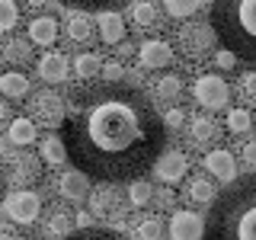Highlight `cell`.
Masks as SVG:
<instances>
[{"label":"cell","instance_id":"ee69618b","mask_svg":"<svg viewBox=\"0 0 256 240\" xmlns=\"http://www.w3.org/2000/svg\"><path fill=\"white\" fill-rule=\"evenodd\" d=\"M90 224V214H77V228H86Z\"/></svg>","mask_w":256,"mask_h":240},{"label":"cell","instance_id":"6da1fadb","mask_svg":"<svg viewBox=\"0 0 256 240\" xmlns=\"http://www.w3.org/2000/svg\"><path fill=\"white\" fill-rule=\"evenodd\" d=\"M61 141L68 160L86 180H138L166 148V128L154 102L122 80L74 86L64 100Z\"/></svg>","mask_w":256,"mask_h":240},{"label":"cell","instance_id":"8992f818","mask_svg":"<svg viewBox=\"0 0 256 240\" xmlns=\"http://www.w3.org/2000/svg\"><path fill=\"white\" fill-rule=\"evenodd\" d=\"M29 112H32V118H36V122H42V125H52V128H54V125H61V122H64V96L52 93V90H42V93L32 96Z\"/></svg>","mask_w":256,"mask_h":240},{"label":"cell","instance_id":"f546056e","mask_svg":"<svg viewBox=\"0 0 256 240\" xmlns=\"http://www.w3.org/2000/svg\"><path fill=\"white\" fill-rule=\"evenodd\" d=\"M160 234H164V221L157 218H141L138 224H134V237L138 240H160Z\"/></svg>","mask_w":256,"mask_h":240},{"label":"cell","instance_id":"d590c367","mask_svg":"<svg viewBox=\"0 0 256 240\" xmlns=\"http://www.w3.org/2000/svg\"><path fill=\"white\" fill-rule=\"evenodd\" d=\"M240 100L256 106V70H246V74H240V86H237Z\"/></svg>","mask_w":256,"mask_h":240},{"label":"cell","instance_id":"484cf974","mask_svg":"<svg viewBox=\"0 0 256 240\" xmlns=\"http://www.w3.org/2000/svg\"><path fill=\"white\" fill-rule=\"evenodd\" d=\"M154 202V186H150L148 180H132L128 182V208H144Z\"/></svg>","mask_w":256,"mask_h":240},{"label":"cell","instance_id":"b9f144b4","mask_svg":"<svg viewBox=\"0 0 256 240\" xmlns=\"http://www.w3.org/2000/svg\"><path fill=\"white\" fill-rule=\"evenodd\" d=\"M6 118H10V102L0 100V122H6Z\"/></svg>","mask_w":256,"mask_h":240},{"label":"cell","instance_id":"4316f807","mask_svg":"<svg viewBox=\"0 0 256 240\" xmlns=\"http://www.w3.org/2000/svg\"><path fill=\"white\" fill-rule=\"evenodd\" d=\"M38 154H42V160H45V164H52V166H61L64 160H68L64 141H61V138H54V134L42 138V144H38Z\"/></svg>","mask_w":256,"mask_h":240},{"label":"cell","instance_id":"7c38bea8","mask_svg":"<svg viewBox=\"0 0 256 240\" xmlns=\"http://www.w3.org/2000/svg\"><path fill=\"white\" fill-rule=\"evenodd\" d=\"M205 170H208V176H214V180L230 182V180H237V160H234L230 150L214 148V150L205 154Z\"/></svg>","mask_w":256,"mask_h":240},{"label":"cell","instance_id":"44dd1931","mask_svg":"<svg viewBox=\"0 0 256 240\" xmlns=\"http://www.w3.org/2000/svg\"><path fill=\"white\" fill-rule=\"evenodd\" d=\"M0 93H4L6 100H22V96L29 93V77L22 74V70H6V74H0Z\"/></svg>","mask_w":256,"mask_h":240},{"label":"cell","instance_id":"277c9868","mask_svg":"<svg viewBox=\"0 0 256 240\" xmlns=\"http://www.w3.org/2000/svg\"><path fill=\"white\" fill-rule=\"evenodd\" d=\"M192 96H196L198 106H205V109L214 112V109H224V106H228L230 86H228V80L218 77V74H198L196 84H192Z\"/></svg>","mask_w":256,"mask_h":240},{"label":"cell","instance_id":"836d02e7","mask_svg":"<svg viewBox=\"0 0 256 240\" xmlns=\"http://www.w3.org/2000/svg\"><path fill=\"white\" fill-rule=\"evenodd\" d=\"M20 22V6L16 0H0V32H10Z\"/></svg>","mask_w":256,"mask_h":240},{"label":"cell","instance_id":"7402d4cb","mask_svg":"<svg viewBox=\"0 0 256 240\" xmlns=\"http://www.w3.org/2000/svg\"><path fill=\"white\" fill-rule=\"evenodd\" d=\"M64 32H68L70 42H86V38L93 36V22L90 16H86L84 10H74L68 16V22H64Z\"/></svg>","mask_w":256,"mask_h":240},{"label":"cell","instance_id":"4dcf8cb0","mask_svg":"<svg viewBox=\"0 0 256 240\" xmlns=\"http://www.w3.org/2000/svg\"><path fill=\"white\" fill-rule=\"evenodd\" d=\"M253 128V116L246 109H230L228 112V132L230 134H246Z\"/></svg>","mask_w":256,"mask_h":240},{"label":"cell","instance_id":"e0dca14e","mask_svg":"<svg viewBox=\"0 0 256 240\" xmlns=\"http://www.w3.org/2000/svg\"><path fill=\"white\" fill-rule=\"evenodd\" d=\"M96 26H100V38L106 45H118L125 38V22H122V16H118L116 10H102Z\"/></svg>","mask_w":256,"mask_h":240},{"label":"cell","instance_id":"3957f363","mask_svg":"<svg viewBox=\"0 0 256 240\" xmlns=\"http://www.w3.org/2000/svg\"><path fill=\"white\" fill-rule=\"evenodd\" d=\"M208 26L237 61L256 64V0H212Z\"/></svg>","mask_w":256,"mask_h":240},{"label":"cell","instance_id":"83f0119b","mask_svg":"<svg viewBox=\"0 0 256 240\" xmlns=\"http://www.w3.org/2000/svg\"><path fill=\"white\" fill-rule=\"evenodd\" d=\"M132 20H134V29H141V32L154 29V26H157V10H154V4H150V0H134Z\"/></svg>","mask_w":256,"mask_h":240},{"label":"cell","instance_id":"bcb514c9","mask_svg":"<svg viewBox=\"0 0 256 240\" xmlns=\"http://www.w3.org/2000/svg\"><path fill=\"white\" fill-rule=\"evenodd\" d=\"M0 240H16L13 234H6V230H0Z\"/></svg>","mask_w":256,"mask_h":240},{"label":"cell","instance_id":"60d3db41","mask_svg":"<svg viewBox=\"0 0 256 240\" xmlns=\"http://www.w3.org/2000/svg\"><path fill=\"white\" fill-rule=\"evenodd\" d=\"M154 198L160 202V208H170V205H173V192H170V189H164V192H154Z\"/></svg>","mask_w":256,"mask_h":240},{"label":"cell","instance_id":"8fae6325","mask_svg":"<svg viewBox=\"0 0 256 240\" xmlns=\"http://www.w3.org/2000/svg\"><path fill=\"white\" fill-rule=\"evenodd\" d=\"M186 138H189L192 148L205 150V148H214V144H218V138H221V128H218V122H212V118L196 116V118L189 122V128H186Z\"/></svg>","mask_w":256,"mask_h":240},{"label":"cell","instance_id":"5bb4252c","mask_svg":"<svg viewBox=\"0 0 256 240\" xmlns=\"http://www.w3.org/2000/svg\"><path fill=\"white\" fill-rule=\"evenodd\" d=\"M86 192H90V182H86V176L80 170H70V173H61L58 176V196L68 198V202H84Z\"/></svg>","mask_w":256,"mask_h":240},{"label":"cell","instance_id":"5b68a950","mask_svg":"<svg viewBox=\"0 0 256 240\" xmlns=\"http://www.w3.org/2000/svg\"><path fill=\"white\" fill-rule=\"evenodd\" d=\"M4 212H6V218H13L16 224H36L38 214H42V198H38L36 192L16 189L4 198Z\"/></svg>","mask_w":256,"mask_h":240},{"label":"cell","instance_id":"603a6c76","mask_svg":"<svg viewBox=\"0 0 256 240\" xmlns=\"http://www.w3.org/2000/svg\"><path fill=\"white\" fill-rule=\"evenodd\" d=\"M182 90H186V84H182L180 74H164L157 80V86H154V96L160 102H176L182 96Z\"/></svg>","mask_w":256,"mask_h":240},{"label":"cell","instance_id":"30bf717a","mask_svg":"<svg viewBox=\"0 0 256 240\" xmlns=\"http://www.w3.org/2000/svg\"><path fill=\"white\" fill-rule=\"evenodd\" d=\"M202 228L205 221L196 212L180 208V212L170 214V240H202Z\"/></svg>","mask_w":256,"mask_h":240},{"label":"cell","instance_id":"f6af8a7d","mask_svg":"<svg viewBox=\"0 0 256 240\" xmlns=\"http://www.w3.org/2000/svg\"><path fill=\"white\" fill-rule=\"evenodd\" d=\"M4 186H6V180H4V173H0V202H4Z\"/></svg>","mask_w":256,"mask_h":240},{"label":"cell","instance_id":"7a4b0ae2","mask_svg":"<svg viewBox=\"0 0 256 240\" xmlns=\"http://www.w3.org/2000/svg\"><path fill=\"white\" fill-rule=\"evenodd\" d=\"M205 240H256V173L230 180L221 196L212 198L202 228Z\"/></svg>","mask_w":256,"mask_h":240},{"label":"cell","instance_id":"e575fe53","mask_svg":"<svg viewBox=\"0 0 256 240\" xmlns=\"http://www.w3.org/2000/svg\"><path fill=\"white\" fill-rule=\"evenodd\" d=\"M61 240H125L118 230H93V228H84V230H77V234H68V237H61Z\"/></svg>","mask_w":256,"mask_h":240},{"label":"cell","instance_id":"d6986e66","mask_svg":"<svg viewBox=\"0 0 256 240\" xmlns=\"http://www.w3.org/2000/svg\"><path fill=\"white\" fill-rule=\"evenodd\" d=\"M214 196H218V192H214V182L208 180L205 173L192 176V180L186 182V198H189L192 205H212Z\"/></svg>","mask_w":256,"mask_h":240},{"label":"cell","instance_id":"9a60e30c","mask_svg":"<svg viewBox=\"0 0 256 240\" xmlns=\"http://www.w3.org/2000/svg\"><path fill=\"white\" fill-rule=\"evenodd\" d=\"M68 58H64L61 52H48L45 58H38V77L45 80V84H64L68 80Z\"/></svg>","mask_w":256,"mask_h":240},{"label":"cell","instance_id":"8d00e7d4","mask_svg":"<svg viewBox=\"0 0 256 240\" xmlns=\"http://www.w3.org/2000/svg\"><path fill=\"white\" fill-rule=\"evenodd\" d=\"M160 122H164V128H170V132H180V128L186 125V112H182V109H170L166 116H160Z\"/></svg>","mask_w":256,"mask_h":240},{"label":"cell","instance_id":"74e56055","mask_svg":"<svg viewBox=\"0 0 256 240\" xmlns=\"http://www.w3.org/2000/svg\"><path fill=\"white\" fill-rule=\"evenodd\" d=\"M100 74L106 77V80H112V84H116V80H122V77H125V68H122L118 61H106V64L100 68Z\"/></svg>","mask_w":256,"mask_h":240},{"label":"cell","instance_id":"4fadbf2b","mask_svg":"<svg viewBox=\"0 0 256 240\" xmlns=\"http://www.w3.org/2000/svg\"><path fill=\"white\" fill-rule=\"evenodd\" d=\"M138 58L144 68L157 70V68H170L173 64V48L166 42H160V38H148L141 48H138Z\"/></svg>","mask_w":256,"mask_h":240},{"label":"cell","instance_id":"cb8c5ba5","mask_svg":"<svg viewBox=\"0 0 256 240\" xmlns=\"http://www.w3.org/2000/svg\"><path fill=\"white\" fill-rule=\"evenodd\" d=\"M0 58L10 64H29L32 61V42L26 38H10L4 48H0Z\"/></svg>","mask_w":256,"mask_h":240},{"label":"cell","instance_id":"ac0fdd59","mask_svg":"<svg viewBox=\"0 0 256 240\" xmlns=\"http://www.w3.org/2000/svg\"><path fill=\"white\" fill-rule=\"evenodd\" d=\"M58 38V20L54 16H36L29 22V42L32 45H54Z\"/></svg>","mask_w":256,"mask_h":240},{"label":"cell","instance_id":"d4e9b609","mask_svg":"<svg viewBox=\"0 0 256 240\" xmlns=\"http://www.w3.org/2000/svg\"><path fill=\"white\" fill-rule=\"evenodd\" d=\"M100 68H102V61H100L96 52H84V54L74 58V70H77V77L84 80V84H90V80L100 77Z\"/></svg>","mask_w":256,"mask_h":240},{"label":"cell","instance_id":"f35d334b","mask_svg":"<svg viewBox=\"0 0 256 240\" xmlns=\"http://www.w3.org/2000/svg\"><path fill=\"white\" fill-rule=\"evenodd\" d=\"M244 164L256 173V141H246L244 144Z\"/></svg>","mask_w":256,"mask_h":240},{"label":"cell","instance_id":"ab89813d","mask_svg":"<svg viewBox=\"0 0 256 240\" xmlns=\"http://www.w3.org/2000/svg\"><path fill=\"white\" fill-rule=\"evenodd\" d=\"M218 64H221V68H234V64H237V58L228 52V48H221V52H218Z\"/></svg>","mask_w":256,"mask_h":240},{"label":"cell","instance_id":"52a82bcc","mask_svg":"<svg viewBox=\"0 0 256 240\" xmlns=\"http://www.w3.org/2000/svg\"><path fill=\"white\" fill-rule=\"evenodd\" d=\"M154 176L157 180H164L166 186H176L180 180H186L189 176V160L182 150H160V157L154 160Z\"/></svg>","mask_w":256,"mask_h":240},{"label":"cell","instance_id":"ba28073f","mask_svg":"<svg viewBox=\"0 0 256 240\" xmlns=\"http://www.w3.org/2000/svg\"><path fill=\"white\" fill-rule=\"evenodd\" d=\"M212 45H214V32H212V26H205V22H189V26L180 29V48L189 58L205 54Z\"/></svg>","mask_w":256,"mask_h":240},{"label":"cell","instance_id":"1f68e13d","mask_svg":"<svg viewBox=\"0 0 256 240\" xmlns=\"http://www.w3.org/2000/svg\"><path fill=\"white\" fill-rule=\"evenodd\" d=\"M198 4L202 0H164V10L173 16V20H186V16H192L198 10Z\"/></svg>","mask_w":256,"mask_h":240},{"label":"cell","instance_id":"7dc6e473","mask_svg":"<svg viewBox=\"0 0 256 240\" xmlns=\"http://www.w3.org/2000/svg\"><path fill=\"white\" fill-rule=\"evenodd\" d=\"M253 122H256V118H253Z\"/></svg>","mask_w":256,"mask_h":240},{"label":"cell","instance_id":"ffe728a7","mask_svg":"<svg viewBox=\"0 0 256 240\" xmlns=\"http://www.w3.org/2000/svg\"><path fill=\"white\" fill-rule=\"evenodd\" d=\"M38 138V128H36V122L32 118H13L10 122V132H6V141L10 144H20V148H29L32 141Z\"/></svg>","mask_w":256,"mask_h":240},{"label":"cell","instance_id":"f1b7e54d","mask_svg":"<svg viewBox=\"0 0 256 240\" xmlns=\"http://www.w3.org/2000/svg\"><path fill=\"white\" fill-rule=\"evenodd\" d=\"M70 10H84V13H102V10H118L128 0H61Z\"/></svg>","mask_w":256,"mask_h":240},{"label":"cell","instance_id":"9c48e42d","mask_svg":"<svg viewBox=\"0 0 256 240\" xmlns=\"http://www.w3.org/2000/svg\"><path fill=\"white\" fill-rule=\"evenodd\" d=\"M86 202H90V212L106 218V214H116L122 208V196H118L116 182H100L96 189L86 192Z\"/></svg>","mask_w":256,"mask_h":240},{"label":"cell","instance_id":"2e32d148","mask_svg":"<svg viewBox=\"0 0 256 240\" xmlns=\"http://www.w3.org/2000/svg\"><path fill=\"white\" fill-rule=\"evenodd\" d=\"M38 176H42V164H38V157L32 154H20L13 160L10 166V180L16 182V186H29V182H36Z\"/></svg>","mask_w":256,"mask_h":240},{"label":"cell","instance_id":"7bdbcfd3","mask_svg":"<svg viewBox=\"0 0 256 240\" xmlns=\"http://www.w3.org/2000/svg\"><path fill=\"white\" fill-rule=\"evenodd\" d=\"M45 4H52V0H26V6H29V10H42Z\"/></svg>","mask_w":256,"mask_h":240},{"label":"cell","instance_id":"d6a6232c","mask_svg":"<svg viewBox=\"0 0 256 240\" xmlns=\"http://www.w3.org/2000/svg\"><path fill=\"white\" fill-rule=\"evenodd\" d=\"M70 228H74V218H70V214H64V212L52 214V218H48V224H45V230H48L52 237H68Z\"/></svg>","mask_w":256,"mask_h":240}]
</instances>
